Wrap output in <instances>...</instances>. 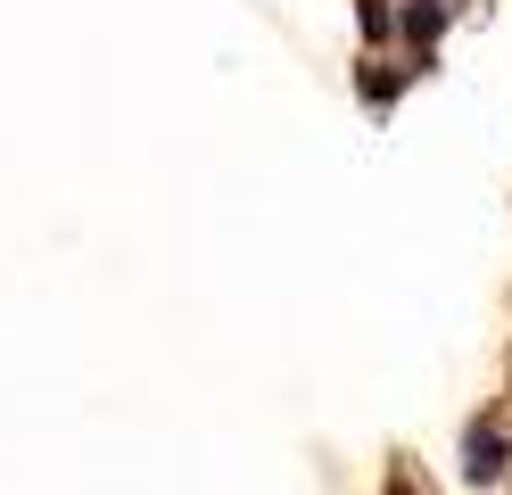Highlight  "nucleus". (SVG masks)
<instances>
[{"label": "nucleus", "instance_id": "f257e3e1", "mask_svg": "<svg viewBox=\"0 0 512 495\" xmlns=\"http://www.w3.org/2000/svg\"><path fill=\"white\" fill-rule=\"evenodd\" d=\"M455 462H463V487H504V479H512V413H504V405L471 413Z\"/></svg>", "mask_w": 512, "mask_h": 495}, {"label": "nucleus", "instance_id": "f03ea898", "mask_svg": "<svg viewBox=\"0 0 512 495\" xmlns=\"http://www.w3.org/2000/svg\"><path fill=\"white\" fill-rule=\"evenodd\" d=\"M446 25H455V0H405L397 9V42H405V58H438V42H446Z\"/></svg>", "mask_w": 512, "mask_h": 495}, {"label": "nucleus", "instance_id": "7ed1b4c3", "mask_svg": "<svg viewBox=\"0 0 512 495\" xmlns=\"http://www.w3.org/2000/svg\"><path fill=\"white\" fill-rule=\"evenodd\" d=\"M413 75H430V66H422V58H389V50H380V58L356 66V99H364V108H397V91H405Z\"/></svg>", "mask_w": 512, "mask_h": 495}, {"label": "nucleus", "instance_id": "20e7f679", "mask_svg": "<svg viewBox=\"0 0 512 495\" xmlns=\"http://www.w3.org/2000/svg\"><path fill=\"white\" fill-rule=\"evenodd\" d=\"M356 33L372 50H389L397 42V0H356Z\"/></svg>", "mask_w": 512, "mask_h": 495}, {"label": "nucleus", "instance_id": "39448f33", "mask_svg": "<svg viewBox=\"0 0 512 495\" xmlns=\"http://www.w3.org/2000/svg\"><path fill=\"white\" fill-rule=\"evenodd\" d=\"M389 495H413V487H405V479H397V487H389Z\"/></svg>", "mask_w": 512, "mask_h": 495}]
</instances>
